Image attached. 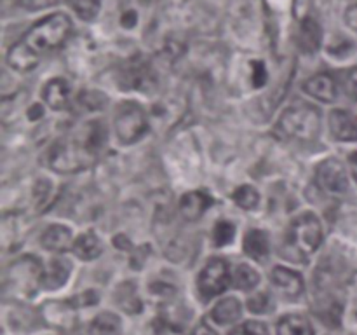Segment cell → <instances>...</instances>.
Wrapping results in <instances>:
<instances>
[{"instance_id":"1","label":"cell","mask_w":357,"mask_h":335,"mask_svg":"<svg viewBox=\"0 0 357 335\" xmlns=\"http://www.w3.org/2000/svg\"><path fill=\"white\" fill-rule=\"evenodd\" d=\"M72 21L66 14H51L38 21L9 49L7 65L17 72H30L47 52L58 49L68 38Z\"/></svg>"},{"instance_id":"2","label":"cell","mask_w":357,"mask_h":335,"mask_svg":"<svg viewBox=\"0 0 357 335\" xmlns=\"http://www.w3.org/2000/svg\"><path fill=\"white\" fill-rule=\"evenodd\" d=\"M107 142V128L103 122L93 121L84 126L77 138L61 140L52 147L49 163L59 173L79 171L93 164Z\"/></svg>"},{"instance_id":"3","label":"cell","mask_w":357,"mask_h":335,"mask_svg":"<svg viewBox=\"0 0 357 335\" xmlns=\"http://www.w3.org/2000/svg\"><path fill=\"white\" fill-rule=\"evenodd\" d=\"M321 241H323V229L317 216L312 213H303L289 225L282 255L288 260H305L319 248Z\"/></svg>"},{"instance_id":"4","label":"cell","mask_w":357,"mask_h":335,"mask_svg":"<svg viewBox=\"0 0 357 335\" xmlns=\"http://www.w3.org/2000/svg\"><path fill=\"white\" fill-rule=\"evenodd\" d=\"M278 128L288 138L314 140L321 131V114L310 105H295L284 110Z\"/></svg>"},{"instance_id":"5","label":"cell","mask_w":357,"mask_h":335,"mask_svg":"<svg viewBox=\"0 0 357 335\" xmlns=\"http://www.w3.org/2000/svg\"><path fill=\"white\" fill-rule=\"evenodd\" d=\"M115 133L121 143H135L142 138L149 129V119L138 103L126 101L117 108L115 114Z\"/></svg>"},{"instance_id":"6","label":"cell","mask_w":357,"mask_h":335,"mask_svg":"<svg viewBox=\"0 0 357 335\" xmlns=\"http://www.w3.org/2000/svg\"><path fill=\"white\" fill-rule=\"evenodd\" d=\"M199 292L202 299L209 300L225 292L230 285L229 265L222 258H213L199 274Z\"/></svg>"},{"instance_id":"7","label":"cell","mask_w":357,"mask_h":335,"mask_svg":"<svg viewBox=\"0 0 357 335\" xmlns=\"http://www.w3.org/2000/svg\"><path fill=\"white\" fill-rule=\"evenodd\" d=\"M317 181L331 194H344L349 188L347 171L337 159H326L317 166Z\"/></svg>"},{"instance_id":"8","label":"cell","mask_w":357,"mask_h":335,"mask_svg":"<svg viewBox=\"0 0 357 335\" xmlns=\"http://www.w3.org/2000/svg\"><path fill=\"white\" fill-rule=\"evenodd\" d=\"M303 91L309 96L317 98L324 103H331V101L337 100V84H335L333 77L328 75V73H317V75L310 77L303 84Z\"/></svg>"},{"instance_id":"9","label":"cell","mask_w":357,"mask_h":335,"mask_svg":"<svg viewBox=\"0 0 357 335\" xmlns=\"http://www.w3.org/2000/svg\"><path fill=\"white\" fill-rule=\"evenodd\" d=\"M331 135L340 142H357V121L345 110H333L330 115Z\"/></svg>"},{"instance_id":"10","label":"cell","mask_w":357,"mask_h":335,"mask_svg":"<svg viewBox=\"0 0 357 335\" xmlns=\"http://www.w3.org/2000/svg\"><path fill=\"white\" fill-rule=\"evenodd\" d=\"M296 40H298L300 51L305 54H314L321 47V40H323V30L319 23L314 17H305L300 24Z\"/></svg>"},{"instance_id":"11","label":"cell","mask_w":357,"mask_h":335,"mask_svg":"<svg viewBox=\"0 0 357 335\" xmlns=\"http://www.w3.org/2000/svg\"><path fill=\"white\" fill-rule=\"evenodd\" d=\"M272 283L288 299H296L303 292V281L300 278V274L289 271V269H274V272H272Z\"/></svg>"},{"instance_id":"12","label":"cell","mask_w":357,"mask_h":335,"mask_svg":"<svg viewBox=\"0 0 357 335\" xmlns=\"http://www.w3.org/2000/svg\"><path fill=\"white\" fill-rule=\"evenodd\" d=\"M211 198L204 192H188L180 201V213L187 222L199 220L206 213V209L211 206Z\"/></svg>"},{"instance_id":"13","label":"cell","mask_w":357,"mask_h":335,"mask_svg":"<svg viewBox=\"0 0 357 335\" xmlns=\"http://www.w3.org/2000/svg\"><path fill=\"white\" fill-rule=\"evenodd\" d=\"M40 243L49 251H66L73 248L72 230L65 225H52L42 234Z\"/></svg>"},{"instance_id":"14","label":"cell","mask_w":357,"mask_h":335,"mask_svg":"<svg viewBox=\"0 0 357 335\" xmlns=\"http://www.w3.org/2000/svg\"><path fill=\"white\" fill-rule=\"evenodd\" d=\"M44 316L58 328H70L75 321L73 302H49L44 306Z\"/></svg>"},{"instance_id":"15","label":"cell","mask_w":357,"mask_h":335,"mask_svg":"<svg viewBox=\"0 0 357 335\" xmlns=\"http://www.w3.org/2000/svg\"><path fill=\"white\" fill-rule=\"evenodd\" d=\"M42 98L54 110H61L70 101V86L65 79H52L42 89Z\"/></svg>"},{"instance_id":"16","label":"cell","mask_w":357,"mask_h":335,"mask_svg":"<svg viewBox=\"0 0 357 335\" xmlns=\"http://www.w3.org/2000/svg\"><path fill=\"white\" fill-rule=\"evenodd\" d=\"M70 271V264L63 258H58V260H52L51 265L44 271V279H42V286L49 290H56V288H61L63 285L66 283L68 279Z\"/></svg>"},{"instance_id":"17","label":"cell","mask_w":357,"mask_h":335,"mask_svg":"<svg viewBox=\"0 0 357 335\" xmlns=\"http://www.w3.org/2000/svg\"><path fill=\"white\" fill-rule=\"evenodd\" d=\"M244 251L255 260H264L268 255V236L264 230H250L244 237Z\"/></svg>"},{"instance_id":"18","label":"cell","mask_w":357,"mask_h":335,"mask_svg":"<svg viewBox=\"0 0 357 335\" xmlns=\"http://www.w3.org/2000/svg\"><path fill=\"white\" fill-rule=\"evenodd\" d=\"M72 250L80 260H94V258H98L101 255L103 246H101L100 239H98L93 232H87L82 234L80 237H77Z\"/></svg>"},{"instance_id":"19","label":"cell","mask_w":357,"mask_h":335,"mask_svg":"<svg viewBox=\"0 0 357 335\" xmlns=\"http://www.w3.org/2000/svg\"><path fill=\"white\" fill-rule=\"evenodd\" d=\"M278 335H314L312 325L300 314H288L278 325Z\"/></svg>"},{"instance_id":"20","label":"cell","mask_w":357,"mask_h":335,"mask_svg":"<svg viewBox=\"0 0 357 335\" xmlns=\"http://www.w3.org/2000/svg\"><path fill=\"white\" fill-rule=\"evenodd\" d=\"M241 313H243V309H241L239 300L230 297V299H225L222 300V302L216 304L215 309H213L211 313V318L213 321H216L218 325H229L239 320Z\"/></svg>"},{"instance_id":"21","label":"cell","mask_w":357,"mask_h":335,"mask_svg":"<svg viewBox=\"0 0 357 335\" xmlns=\"http://www.w3.org/2000/svg\"><path fill=\"white\" fill-rule=\"evenodd\" d=\"M89 335H121V320L112 313H101L91 323Z\"/></svg>"},{"instance_id":"22","label":"cell","mask_w":357,"mask_h":335,"mask_svg":"<svg viewBox=\"0 0 357 335\" xmlns=\"http://www.w3.org/2000/svg\"><path fill=\"white\" fill-rule=\"evenodd\" d=\"M117 302L128 313H138L142 311V300L136 295V288L132 283H124L117 290Z\"/></svg>"},{"instance_id":"23","label":"cell","mask_w":357,"mask_h":335,"mask_svg":"<svg viewBox=\"0 0 357 335\" xmlns=\"http://www.w3.org/2000/svg\"><path fill=\"white\" fill-rule=\"evenodd\" d=\"M260 283V276L255 269H251L250 265H237L236 272H234V285L239 290H253L255 286Z\"/></svg>"},{"instance_id":"24","label":"cell","mask_w":357,"mask_h":335,"mask_svg":"<svg viewBox=\"0 0 357 335\" xmlns=\"http://www.w3.org/2000/svg\"><path fill=\"white\" fill-rule=\"evenodd\" d=\"M73 13L84 21H93L100 13L101 0H68Z\"/></svg>"},{"instance_id":"25","label":"cell","mask_w":357,"mask_h":335,"mask_svg":"<svg viewBox=\"0 0 357 335\" xmlns=\"http://www.w3.org/2000/svg\"><path fill=\"white\" fill-rule=\"evenodd\" d=\"M234 201H236L243 209H255L258 206V202H260V195H258V192L255 191L253 187L243 185V187L237 188L236 194H234Z\"/></svg>"},{"instance_id":"26","label":"cell","mask_w":357,"mask_h":335,"mask_svg":"<svg viewBox=\"0 0 357 335\" xmlns=\"http://www.w3.org/2000/svg\"><path fill=\"white\" fill-rule=\"evenodd\" d=\"M234 234H236V227L230 222H220L213 230V241L216 246H225V244L232 243Z\"/></svg>"},{"instance_id":"27","label":"cell","mask_w":357,"mask_h":335,"mask_svg":"<svg viewBox=\"0 0 357 335\" xmlns=\"http://www.w3.org/2000/svg\"><path fill=\"white\" fill-rule=\"evenodd\" d=\"M248 307H250V311H253V313L257 314L268 313V311L272 309L271 295L265 292L255 293V295L250 297V300H248Z\"/></svg>"},{"instance_id":"28","label":"cell","mask_w":357,"mask_h":335,"mask_svg":"<svg viewBox=\"0 0 357 335\" xmlns=\"http://www.w3.org/2000/svg\"><path fill=\"white\" fill-rule=\"evenodd\" d=\"M79 103L87 110H100L107 103V98H105V94L96 93V91H87V93L80 94Z\"/></svg>"},{"instance_id":"29","label":"cell","mask_w":357,"mask_h":335,"mask_svg":"<svg viewBox=\"0 0 357 335\" xmlns=\"http://www.w3.org/2000/svg\"><path fill=\"white\" fill-rule=\"evenodd\" d=\"M230 335H268L265 325L258 323V321H246V323L239 325L236 330L230 332Z\"/></svg>"},{"instance_id":"30","label":"cell","mask_w":357,"mask_h":335,"mask_svg":"<svg viewBox=\"0 0 357 335\" xmlns=\"http://www.w3.org/2000/svg\"><path fill=\"white\" fill-rule=\"evenodd\" d=\"M58 2L59 0H17V6L26 10H42L52 7Z\"/></svg>"},{"instance_id":"31","label":"cell","mask_w":357,"mask_h":335,"mask_svg":"<svg viewBox=\"0 0 357 335\" xmlns=\"http://www.w3.org/2000/svg\"><path fill=\"white\" fill-rule=\"evenodd\" d=\"M253 72H251V80H253L255 87H261L267 82V70L261 61H253Z\"/></svg>"},{"instance_id":"32","label":"cell","mask_w":357,"mask_h":335,"mask_svg":"<svg viewBox=\"0 0 357 335\" xmlns=\"http://www.w3.org/2000/svg\"><path fill=\"white\" fill-rule=\"evenodd\" d=\"M345 86H347V93L357 101V66L349 70L347 77H345Z\"/></svg>"},{"instance_id":"33","label":"cell","mask_w":357,"mask_h":335,"mask_svg":"<svg viewBox=\"0 0 357 335\" xmlns=\"http://www.w3.org/2000/svg\"><path fill=\"white\" fill-rule=\"evenodd\" d=\"M98 300H100V297L96 295V293L94 292H86V293H82V295H79L77 297V299H73V302H79L80 304V307H87V306H93V304H96Z\"/></svg>"},{"instance_id":"34","label":"cell","mask_w":357,"mask_h":335,"mask_svg":"<svg viewBox=\"0 0 357 335\" xmlns=\"http://www.w3.org/2000/svg\"><path fill=\"white\" fill-rule=\"evenodd\" d=\"M345 23L351 28L352 31L357 34V3L356 6H351L347 10H345Z\"/></svg>"},{"instance_id":"35","label":"cell","mask_w":357,"mask_h":335,"mask_svg":"<svg viewBox=\"0 0 357 335\" xmlns=\"http://www.w3.org/2000/svg\"><path fill=\"white\" fill-rule=\"evenodd\" d=\"M136 21H138V16H136V13L129 10V13H124V16H122V27L132 28L136 24Z\"/></svg>"},{"instance_id":"36","label":"cell","mask_w":357,"mask_h":335,"mask_svg":"<svg viewBox=\"0 0 357 335\" xmlns=\"http://www.w3.org/2000/svg\"><path fill=\"white\" fill-rule=\"evenodd\" d=\"M42 115H44V108H42L40 105H33V107L30 108V112H28V119H31V121H37Z\"/></svg>"},{"instance_id":"37","label":"cell","mask_w":357,"mask_h":335,"mask_svg":"<svg viewBox=\"0 0 357 335\" xmlns=\"http://www.w3.org/2000/svg\"><path fill=\"white\" fill-rule=\"evenodd\" d=\"M192 335H216V334L208 327V325H199Z\"/></svg>"},{"instance_id":"38","label":"cell","mask_w":357,"mask_h":335,"mask_svg":"<svg viewBox=\"0 0 357 335\" xmlns=\"http://www.w3.org/2000/svg\"><path fill=\"white\" fill-rule=\"evenodd\" d=\"M351 171L354 174V178L357 180V152H354L351 156Z\"/></svg>"}]
</instances>
